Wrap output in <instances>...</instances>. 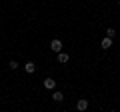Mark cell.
Instances as JSON below:
<instances>
[{
  "label": "cell",
  "instance_id": "6da1fadb",
  "mask_svg": "<svg viewBox=\"0 0 120 112\" xmlns=\"http://www.w3.org/2000/svg\"><path fill=\"white\" fill-rule=\"evenodd\" d=\"M50 48H52V50H54V52H60V50H62V40L54 38V40H52V42H50Z\"/></svg>",
  "mask_w": 120,
  "mask_h": 112
},
{
  "label": "cell",
  "instance_id": "7a4b0ae2",
  "mask_svg": "<svg viewBox=\"0 0 120 112\" xmlns=\"http://www.w3.org/2000/svg\"><path fill=\"white\" fill-rule=\"evenodd\" d=\"M76 108H78L80 112H84L86 108H88V100H86V98H80V100L76 102Z\"/></svg>",
  "mask_w": 120,
  "mask_h": 112
},
{
  "label": "cell",
  "instance_id": "3957f363",
  "mask_svg": "<svg viewBox=\"0 0 120 112\" xmlns=\"http://www.w3.org/2000/svg\"><path fill=\"white\" fill-rule=\"evenodd\" d=\"M24 70H26V74H32V72L36 70V64H34V62H26V64H24Z\"/></svg>",
  "mask_w": 120,
  "mask_h": 112
},
{
  "label": "cell",
  "instance_id": "277c9868",
  "mask_svg": "<svg viewBox=\"0 0 120 112\" xmlns=\"http://www.w3.org/2000/svg\"><path fill=\"white\" fill-rule=\"evenodd\" d=\"M56 86V82H54V78H46L44 80V88H48V90H52V88Z\"/></svg>",
  "mask_w": 120,
  "mask_h": 112
},
{
  "label": "cell",
  "instance_id": "5b68a950",
  "mask_svg": "<svg viewBox=\"0 0 120 112\" xmlns=\"http://www.w3.org/2000/svg\"><path fill=\"white\" fill-rule=\"evenodd\" d=\"M102 48H104V50H108V48H112V38H110V36H106V38L102 40Z\"/></svg>",
  "mask_w": 120,
  "mask_h": 112
},
{
  "label": "cell",
  "instance_id": "8992f818",
  "mask_svg": "<svg viewBox=\"0 0 120 112\" xmlns=\"http://www.w3.org/2000/svg\"><path fill=\"white\" fill-rule=\"evenodd\" d=\"M58 62H60V64H66V62H68V54H64V52H58Z\"/></svg>",
  "mask_w": 120,
  "mask_h": 112
},
{
  "label": "cell",
  "instance_id": "52a82bcc",
  "mask_svg": "<svg viewBox=\"0 0 120 112\" xmlns=\"http://www.w3.org/2000/svg\"><path fill=\"white\" fill-rule=\"evenodd\" d=\"M52 100H56V102H62V100H64L62 92H54V94H52Z\"/></svg>",
  "mask_w": 120,
  "mask_h": 112
},
{
  "label": "cell",
  "instance_id": "ba28073f",
  "mask_svg": "<svg viewBox=\"0 0 120 112\" xmlns=\"http://www.w3.org/2000/svg\"><path fill=\"white\" fill-rule=\"evenodd\" d=\"M106 34L110 36V38H114V36H116V30H114V28H108V30H106Z\"/></svg>",
  "mask_w": 120,
  "mask_h": 112
},
{
  "label": "cell",
  "instance_id": "9c48e42d",
  "mask_svg": "<svg viewBox=\"0 0 120 112\" xmlns=\"http://www.w3.org/2000/svg\"><path fill=\"white\" fill-rule=\"evenodd\" d=\"M10 68H12V70H16V68H18V62H14V60H12V62H10Z\"/></svg>",
  "mask_w": 120,
  "mask_h": 112
}]
</instances>
